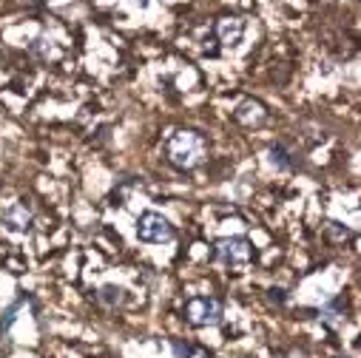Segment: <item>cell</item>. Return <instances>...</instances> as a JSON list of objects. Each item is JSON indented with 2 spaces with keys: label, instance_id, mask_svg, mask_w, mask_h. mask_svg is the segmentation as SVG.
Wrapping results in <instances>:
<instances>
[{
  "label": "cell",
  "instance_id": "obj_1",
  "mask_svg": "<svg viewBox=\"0 0 361 358\" xmlns=\"http://www.w3.org/2000/svg\"><path fill=\"white\" fill-rule=\"evenodd\" d=\"M165 154H168V162L183 168V171H191L197 165L205 162L208 157V142L202 134L197 131H176L174 137H168L165 142Z\"/></svg>",
  "mask_w": 361,
  "mask_h": 358
},
{
  "label": "cell",
  "instance_id": "obj_2",
  "mask_svg": "<svg viewBox=\"0 0 361 358\" xmlns=\"http://www.w3.org/2000/svg\"><path fill=\"white\" fill-rule=\"evenodd\" d=\"M222 318V304L220 299L213 296H194L185 304V321L194 327H210V325H220Z\"/></svg>",
  "mask_w": 361,
  "mask_h": 358
},
{
  "label": "cell",
  "instance_id": "obj_3",
  "mask_svg": "<svg viewBox=\"0 0 361 358\" xmlns=\"http://www.w3.org/2000/svg\"><path fill=\"white\" fill-rule=\"evenodd\" d=\"M216 259L228 267H242L254 259V244L242 236H231V239H222L216 244Z\"/></svg>",
  "mask_w": 361,
  "mask_h": 358
},
{
  "label": "cell",
  "instance_id": "obj_4",
  "mask_svg": "<svg viewBox=\"0 0 361 358\" xmlns=\"http://www.w3.org/2000/svg\"><path fill=\"white\" fill-rule=\"evenodd\" d=\"M137 233L142 242H154V244H162V242H171L174 239V225L162 217V213H142L139 217V225H137Z\"/></svg>",
  "mask_w": 361,
  "mask_h": 358
},
{
  "label": "cell",
  "instance_id": "obj_5",
  "mask_svg": "<svg viewBox=\"0 0 361 358\" xmlns=\"http://www.w3.org/2000/svg\"><path fill=\"white\" fill-rule=\"evenodd\" d=\"M31 208L26 202H15L12 208L3 210V225L12 231V233H26L31 228Z\"/></svg>",
  "mask_w": 361,
  "mask_h": 358
},
{
  "label": "cell",
  "instance_id": "obj_6",
  "mask_svg": "<svg viewBox=\"0 0 361 358\" xmlns=\"http://www.w3.org/2000/svg\"><path fill=\"white\" fill-rule=\"evenodd\" d=\"M242 31H245V23L239 17H222L216 23V38H220L225 46H236L242 40Z\"/></svg>",
  "mask_w": 361,
  "mask_h": 358
},
{
  "label": "cell",
  "instance_id": "obj_7",
  "mask_svg": "<svg viewBox=\"0 0 361 358\" xmlns=\"http://www.w3.org/2000/svg\"><path fill=\"white\" fill-rule=\"evenodd\" d=\"M236 120L242 123V125H259V123H265V109L259 102H242L239 109H236Z\"/></svg>",
  "mask_w": 361,
  "mask_h": 358
},
{
  "label": "cell",
  "instance_id": "obj_8",
  "mask_svg": "<svg viewBox=\"0 0 361 358\" xmlns=\"http://www.w3.org/2000/svg\"><path fill=\"white\" fill-rule=\"evenodd\" d=\"M97 299L105 304V307H117L123 302V288H117V284H102Z\"/></svg>",
  "mask_w": 361,
  "mask_h": 358
},
{
  "label": "cell",
  "instance_id": "obj_9",
  "mask_svg": "<svg viewBox=\"0 0 361 358\" xmlns=\"http://www.w3.org/2000/svg\"><path fill=\"white\" fill-rule=\"evenodd\" d=\"M321 318L328 321L330 327H339L341 321H344V316H339V302H336V304H330V307H324V310H321Z\"/></svg>",
  "mask_w": 361,
  "mask_h": 358
},
{
  "label": "cell",
  "instance_id": "obj_10",
  "mask_svg": "<svg viewBox=\"0 0 361 358\" xmlns=\"http://www.w3.org/2000/svg\"><path fill=\"white\" fill-rule=\"evenodd\" d=\"M328 236L336 239V242H344V239H350V231L344 225H339V222H330L328 225Z\"/></svg>",
  "mask_w": 361,
  "mask_h": 358
},
{
  "label": "cell",
  "instance_id": "obj_11",
  "mask_svg": "<svg viewBox=\"0 0 361 358\" xmlns=\"http://www.w3.org/2000/svg\"><path fill=\"white\" fill-rule=\"evenodd\" d=\"M270 162H273V165H279V168H287V165H291V162H287L284 148H279V146H273V148H270Z\"/></svg>",
  "mask_w": 361,
  "mask_h": 358
},
{
  "label": "cell",
  "instance_id": "obj_12",
  "mask_svg": "<svg viewBox=\"0 0 361 358\" xmlns=\"http://www.w3.org/2000/svg\"><path fill=\"white\" fill-rule=\"evenodd\" d=\"M174 352H176L179 358H188V355H191V347L183 344V341H174Z\"/></svg>",
  "mask_w": 361,
  "mask_h": 358
},
{
  "label": "cell",
  "instance_id": "obj_13",
  "mask_svg": "<svg viewBox=\"0 0 361 358\" xmlns=\"http://www.w3.org/2000/svg\"><path fill=\"white\" fill-rule=\"evenodd\" d=\"M270 302H276V304H282L284 302V296H282V290H270V296H268Z\"/></svg>",
  "mask_w": 361,
  "mask_h": 358
}]
</instances>
